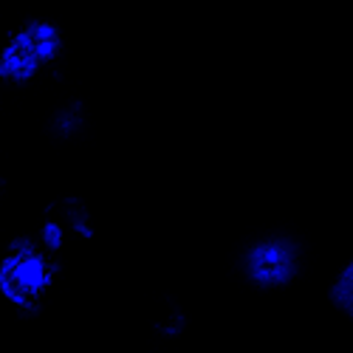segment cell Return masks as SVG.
Masks as SVG:
<instances>
[{
  "mask_svg": "<svg viewBox=\"0 0 353 353\" xmlns=\"http://www.w3.org/2000/svg\"><path fill=\"white\" fill-rule=\"evenodd\" d=\"M79 128H82V108H79V105H71V108H65V110L57 113L54 130L60 133V136H74Z\"/></svg>",
  "mask_w": 353,
  "mask_h": 353,
  "instance_id": "obj_6",
  "label": "cell"
},
{
  "mask_svg": "<svg viewBox=\"0 0 353 353\" xmlns=\"http://www.w3.org/2000/svg\"><path fill=\"white\" fill-rule=\"evenodd\" d=\"M54 254L37 241H17L0 260V291L26 311H34L54 285Z\"/></svg>",
  "mask_w": 353,
  "mask_h": 353,
  "instance_id": "obj_1",
  "label": "cell"
},
{
  "mask_svg": "<svg viewBox=\"0 0 353 353\" xmlns=\"http://www.w3.org/2000/svg\"><path fill=\"white\" fill-rule=\"evenodd\" d=\"M300 269V249L288 238H269L254 243L243 257L246 277L260 288H280Z\"/></svg>",
  "mask_w": 353,
  "mask_h": 353,
  "instance_id": "obj_3",
  "label": "cell"
},
{
  "mask_svg": "<svg viewBox=\"0 0 353 353\" xmlns=\"http://www.w3.org/2000/svg\"><path fill=\"white\" fill-rule=\"evenodd\" d=\"M0 192H3V181H0Z\"/></svg>",
  "mask_w": 353,
  "mask_h": 353,
  "instance_id": "obj_7",
  "label": "cell"
},
{
  "mask_svg": "<svg viewBox=\"0 0 353 353\" xmlns=\"http://www.w3.org/2000/svg\"><path fill=\"white\" fill-rule=\"evenodd\" d=\"M156 328H159L164 336H175V334L184 331V314H181V308L175 305L172 300H164V303H161V311H159V316H156Z\"/></svg>",
  "mask_w": 353,
  "mask_h": 353,
  "instance_id": "obj_5",
  "label": "cell"
},
{
  "mask_svg": "<svg viewBox=\"0 0 353 353\" xmlns=\"http://www.w3.org/2000/svg\"><path fill=\"white\" fill-rule=\"evenodd\" d=\"M331 303L342 311V314H350L353 311V269L345 266L339 272V277L331 283V291H328Z\"/></svg>",
  "mask_w": 353,
  "mask_h": 353,
  "instance_id": "obj_4",
  "label": "cell"
},
{
  "mask_svg": "<svg viewBox=\"0 0 353 353\" xmlns=\"http://www.w3.org/2000/svg\"><path fill=\"white\" fill-rule=\"evenodd\" d=\"M63 48L60 28L46 20H32L12 32L0 43V79L6 82H26L40 68L57 60Z\"/></svg>",
  "mask_w": 353,
  "mask_h": 353,
  "instance_id": "obj_2",
  "label": "cell"
}]
</instances>
